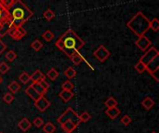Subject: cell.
Returning <instances> with one entry per match:
<instances>
[{
    "mask_svg": "<svg viewBox=\"0 0 159 133\" xmlns=\"http://www.w3.org/2000/svg\"><path fill=\"white\" fill-rule=\"evenodd\" d=\"M38 82H39V84L41 85V87H42L46 91L48 90V89H49V84L46 81V79H42V80L38 81Z\"/></svg>",
    "mask_w": 159,
    "mask_h": 133,
    "instance_id": "obj_39",
    "label": "cell"
},
{
    "mask_svg": "<svg viewBox=\"0 0 159 133\" xmlns=\"http://www.w3.org/2000/svg\"><path fill=\"white\" fill-rule=\"evenodd\" d=\"M120 110L117 108V106L116 107H111V108H107L105 111V114L107 115V117H109L112 120L116 119L119 115H120Z\"/></svg>",
    "mask_w": 159,
    "mask_h": 133,
    "instance_id": "obj_15",
    "label": "cell"
},
{
    "mask_svg": "<svg viewBox=\"0 0 159 133\" xmlns=\"http://www.w3.org/2000/svg\"><path fill=\"white\" fill-rule=\"evenodd\" d=\"M16 58H17V54L15 53L14 50H9L8 52L6 53V59L8 62H13Z\"/></svg>",
    "mask_w": 159,
    "mask_h": 133,
    "instance_id": "obj_35",
    "label": "cell"
},
{
    "mask_svg": "<svg viewBox=\"0 0 159 133\" xmlns=\"http://www.w3.org/2000/svg\"><path fill=\"white\" fill-rule=\"evenodd\" d=\"M104 104H105V106H106L107 108H111V107H116V106H117L118 103H117V101H116L115 98L110 97V98H108V99L105 101Z\"/></svg>",
    "mask_w": 159,
    "mask_h": 133,
    "instance_id": "obj_26",
    "label": "cell"
},
{
    "mask_svg": "<svg viewBox=\"0 0 159 133\" xmlns=\"http://www.w3.org/2000/svg\"><path fill=\"white\" fill-rule=\"evenodd\" d=\"M149 29H152L154 32H157L159 30V21L158 19L155 18L149 22Z\"/></svg>",
    "mask_w": 159,
    "mask_h": 133,
    "instance_id": "obj_24",
    "label": "cell"
},
{
    "mask_svg": "<svg viewBox=\"0 0 159 133\" xmlns=\"http://www.w3.org/2000/svg\"><path fill=\"white\" fill-rule=\"evenodd\" d=\"M58 123L61 125L62 124L63 122L65 121H73L77 127L80 125V119H79V117L77 115V113L72 108V107H68L57 119Z\"/></svg>",
    "mask_w": 159,
    "mask_h": 133,
    "instance_id": "obj_4",
    "label": "cell"
},
{
    "mask_svg": "<svg viewBox=\"0 0 159 133\" xmlns=\"http://www.w3.org/2000/svg\"><path fill=\"white\" fill-rule=\"evenodd\" d=\"M33 124H34V126L35 128H40V127H42L44 125V120H43L42 117H35Z\"/></svg>",
    "mask_w": 159,
    "mask_h": 133,
    "instance_id": "obj_36",
    "label": "cell"
},
{
    "mask_svg": "<svg viewBox=\"0 0 159 133\" xmlns=\"http://www.w3.org/2000/svg\"><path fill=\"white\" fill-rule=\"evenodd\" d=\"M18 127L20 129V131H22L23 132H26V131H28L30 129H31V127H32V123L29 121V119L28 118H26V117H23L19 123H18Z\"/></svg>",
    "mask_w": 159,
    "mask_h": 133,
    "instance_id": "obj_13",
    "label": "cell"
},
{
    "mask_svg": "<svg viewBox=\"0 0 159 133\" xmlns=\"http://www.w3.org/2000/svg\"><path fill=\"white\" fill-rule=\"evenodd\" d=\"M78 117H79V119H80V122L82 123H86V122H88V121H89V119L91 118V116H90V114L89 113H88V112H83L81 115H78Z\"/></svg>",
    "mask_w": 159,
    "mask_h": 133,
    "instance_id": "obj_30",
    "label": "cell"
},
{
    "mask_svg": "<svg viewBox=\"0 0 159 133\" xmlns=\"http://www.w3.org/2000/svg\"><path fill=\"white\" fill-rule=\"evenodd\" d=\"M70 59L72 61V62L75 65H79L82 62L86 61L85 58L82 56V54L77 50V51H75L71 56H70Z\"/></svg>",
    "mask_w": 159,
    "mask_h": 133,
    "instance_id": "obj_12",
    "label": "cell"
},
{
    "mask_svg": "<svg viewBox=\"0 0 159 133\" xmlns=\"http://www.w3.org/2000/svg\"><path fill=\"white\" fill-rule=\"evenodd\" d=\"M3 101L7 103V104H10L13 101H14V96L11 92H7L4 96H3Z\"/></svg>",
    "mask_w": 159,
    "mask_h": 133,
    "instance_id": "obj_33",
    "label": "cell"
},
{
    "mask_svg": "<svg viewBox=\"0 0 159 133\" xmlns=\"http://www.w3.org/2000/svg\"><path fill=\"white\" fill-rule=\"evenodd\" d=\"M42 127H43V131L45 133H54L56 131V127L51 122H48L44 124Z\"/></svg>",
    "mask_w": 159,
    "mask_h": 133,
    "instance_id": "obj_19",
    "label": "cell"
},
{
    "mask_svg": "<svg viewBox=\"0 0 159 133\" xmlns=\"http://www.w3.org/2000/svg\"><path fill=\"white\" fill-rule=\"evenodd\" d=\"M74 92L72 90H65V89H62L60 93H59V97L65 103H68L70 100L73 99L74 97Z\"/></svg>",
    "mask_w": 159,
    "mask_h": 133,
    "instance_id": "obj_14",
    "label": "cell"
},
{
    "mask_svg": "<svg viewBox=\"0 0 159 133\" xmlns=\"http://www.w3.org/2000/svg\"><path fill=\"white\" fill-rule=\"evenodd\" d=\"M25 93H26V94H27V95H28V96H29V97H30L34 102H35V101H36L37 99H39V97L41 96V95H40V94H39V93H38V92H37V91H36V90H35V89H34L31 85H30L28 88H26V89H25Z\"/></svg>",
    "mask_w": 159,
    "mask_h": 133,
    "instance_id": "obj_16",
    "label": "cell"
},
{
    "mask_svg": "<svg viewBox=\"0 0 159 133\" xmlns=\"http://www.w3.org/2000/svg\"><path fill=\"white\" fill-rule=\"evenodd\" d=\"M42 38H43L45 41L49 42V41H51V40L54 38V34H53L50 30H47V31H45V32L42 34Z\"/></svg>",
    "mask_w": 159,
    "mask_h": 133,
    "instance_id": "obj_25",
    "label": "cell"
},
{
    "mask_svg": "<svg viewBox=\"0 0 159 133\" xmlns=\"http://www.w3.org/2000/svg\"><path fill=\"white\" fill-rule=\"evenodd\" d=\"M59 76H60L59 72H58L56 69H54V68L49 69V70H48V72L47 73V76H48L50 80H52V81L56 80V79L59 77Z\"/></svg>",
    "mask_w": 159,
    "mask_h": 133,
    "instance_id": "obj_21",
    "label": "cell"
},
{
    "mask_svg": "<svg viewBox=\"0 0 159 133\" xmlns=\"http://www.w3.org/2000/svg\"><path fill=\"white\" fill-rule=\"evenodd\" d=\"M2 82H3V77H2V76H0V84H1Z\"/></svg>",
    "mask_w": 159,
    "mask_h": 133,
    "instance_id": "obj_42",
    "label": "cell"
},
{
    "mask_svg": "<svg viewBox=\"0 0 159 133\" xmlns=\"http://www.w3.org/2000/svg\"><path fill=\"white\" fill-rule=\"evenodd\" d=\"M134 68H135V70H136L139 74H143V73H144V72L146 71V65L143 64V63L142 62H140V61L135 64Z\"/></svg>",
    "mask_w": 159,
    "mask_h": 133,
    "instance_id": "obj_28",
    "label": "cell"
},
{
    "mask_svg": "<svg viewBox=\"0 0 159 133\" xmlns=\"http://www.w3.org/2000/svg\"><path fill=\"white\" fill-rule=\"evenodd\" d=\"M158 57L159 52L158 50H157V48H155V47H152V48H149L148 50L144 51V54L140 58L139 61L142 62L143 64H145L146 67H147V66H148L150 63H152L155 60L158 59Z\"/></svg>",
    "mask_w": 159,
    "mask_h": 133,
    "instance_id": "obj_5",
    "label": "cell"
},
{
    "mask_svg": "<svg viewBox=\"0 0 159 133\" xmlns=\"http://www.w3.org/2000/svg\"><path fill=\"white\" fill-rule=\"evenodd\" d=\"M120 122H121L123 125H125V126H129V125L131 123V118H130L129 116L126 115V116H124V117H122V119L120 120Z\"/></svg>",
    "mask_w": 159,
    "mask_h": 133,
    "instance_id": "obj_38",
    "label": "cell"
},
{
    "mask_svg": "<svg viewBox=\"0 0 159 133\" xmlns=\"http://www.w3.org/2000/svg\"><path fill=\"white\" fill-rule=\"evenodd\" d=\"M8 70H9V66L5 62H0V73L4 75L7 72H8Z\"/></svg>",
    "mask_w": 159,
    "mask_h": 133,
    "instance_id": "obj_37",
    "label": "cell"
},
{
    "mask_svg": "<svg viewBox=\"0 0 159 133\" xmlns=\"http://www.w3.org/2000/svg\"><path fill=\"white\" fill-rule=\"evenodd\" d=\"M0 22L7 23V24H10L11 23L7 8L3 4H1V3H0Z\"/></svg>",
    "mask_w": 159,
    "mask_h": 133,
    "instance_id": "obj_10",
    "label": "cell"
},
{
    "mask_svg": "<svg viewBox=\"0 0 159 133\" xmlns=\"http://www.w3.org/2000/svg\"><path fill=\"white\" fill-rule=\"evenodd\" d=\"M142 105L143 108H145L146 110H150L155 106V101L151 98V97H146L143 100L142 102Z\"/></svg>",
    "mask_w": 159,
    "mask_h": 133,
    "instance_id": "obj_18",
    "label": "cell"
},
{
    "mask_svg": "<svg viewBox=\"0 0 159 133\" xmlns=\"http://www.w3.org/2000/svg\"><path fill=\"white\" fill-rule=\"evenodd\" d=\"M7 34H9L10 37H12L14 40H20L27 34V32L22 28V26H15L10 24Z\"/></svg>",
    "mask_w": 159,
    "mask_h": 133,
    "instance_id": "obj_6",
    "label": "cell"
},
{
    "mask_svg": "<svg viewBox=\"0 0 159 133\" xmlns=\"http://www.w3.org/2000/svg\"><path fill=\"white\" fill-rule=\"evenodd\" d=\"M34 106L39 112L43 113L50 106V103L45 96H40L39 99L34 102Z\"/></svg>",
    "mask_w": 159,
    "mask_h": 133,
    "instance_id": "obj_9",
    "label": "cell"
},
{
    "mask_svg": "<svg viewBox=\"0 0 159 133\" xmlns=\"http://www.w3.org/2000/svg\"><path fill=\"white\" fill-rule=\"evenodd\" d=\"M74 88H75V85L70 80L64 81L61 85V89H65V90H72V89H74Z\"/></svg>",
    "mask_w": 159,
    "mask_h": 133,
    "instance_id": "obj_34",
    "label": "cell"
},
{
    "mask_svg": "<svg viewBox=\"0 0 159 133\" xmlns=\"http://www.w3.org/2000/svg\"><path fill=\"white\" fill-rule=\"evenodd\" d=\"M94 57L101 62H104L111 55V52L103 46V45H101L93 53Z\"/></svg>",
    "mask_w": 159,
    "mask_h": 133,
    "instance_id": "obj_7",
    "label": "cell"
},
{
    "mask_svg": "<svg viewBox=\"0 0 159 133\" xmlns=\"http://www.w3.org/2000/svg\"><path fill=\"white\" fill-rule=\"evenodd\" d=\"M30 77H31V80L33 82H38L42 79H46V76L40 70H35L33 73V75L30 76Z\"/></svg>",
    "mask_w": 159,
    "mask_h": 133,
    "instance_id": "obj_17",
    "label": "cell"
},
{
    "mask_svg": "<svg viewBox=\"0 0 159 133\" xmlns=\"http://www.w3.org/2000/svg\"><path fill=\"white\" fill-rule=\"evenodd\" d=\"M10 24H7V23L0 22V37H3V36H5L7 34V29H8V27H9Z\"/></svg>",
    "mask_w": 159,
    "mask_h": 133,
    "instance_id": "obj_31",
    "label": "cell"
},
{
    "mask_svg": "<svg viewBox=\"0 0 159 133\" xmlns=\"http://www.w3.org/2000/svg\"><path fill=\"white\" fill-rule=\"evenodd\" d=\"M139 38L135 41V45L142 50V51H146L152 45V41L144 34V35H141L138 36Z\"/></svg>",
    "mask_w": 159,
    "mask_h": 133,
    "instance_id": "obj_8",
    "label": "cell"
},
{
    "mask_svg": "<svg viewBox=\"0 0 159 133\" xmlns=\"http://www.w3.org/2000/svg\"><path fill=\"white\" fill-rule=\"evenodd\" d=\"M31 48L35 50V51H39L42 48H43V44L40 40L38 39H35L34 41H33V43L31 44Z\"/></svg>",
    "mask_w": 159,
    "mask_h": 133,
    "instance_id": "obj_29",
    "label": "cell"
},
{
    "mask_svg": "<svg viewBox=\"0 0 159 133\" xmlns=\"http://www.w3.org/2000/svg\"><path fill=\"white\" fill-rule=\"evenodd\" d=\"M76 75V71L73 68V67H68L65 71H64V76L70 80L72 78H74Z\"/></svg>",
    "mask_w": 159,
    "mask_h": 133,
    "instance_id": "obj_23",
    "label": "cell"
},
{
    "mask_svg": "<svg viewBox=\"0 0 159 133\" xmlns=\"http://www.w3.org/2000/svg\"><path fill=\"white\" fill-rule=\"evenodd\" d=\"M6 48H7V45L3 41H1V39H0V55L6 50Z\"/></svg>",
    "mask_w": 159,
    "mask_h": 133,
    "instance_id": "obj_41",
    "label": "cell"
},
{
    "mask_svg": "<svg viewBox=\"0 0 159 133\" xmlns=\"http://www.w3.org/2000/svg\"><path fill=\"white\" fill-rule=\"evenodd\" d=\"M61 128L65 133H72L77 128V126L73 121H65L61 124Z\"/></svg>",
    "mask_w": 159,
    "mask_h": 133,
    "instance_id": "obj_11",
    "label": "cell"
},
{
    "mask_svg": "<svg viewBox=\"0 0 159 133\" xmlns=\"http://www.w3.org/2000/svg\"><path fill=\"white\" fill-rule=\"evenodd\" d=\"M7 8L11 24L15 26H22L34 15L33 11L21 0H15Z\"/></svg>",
    "mask_w": 159,
    "mask_h": 133,
    "instance_id": "obj_2",
    "label": "cell"
},
{
    "mask_svg": "<svg viewBox=\"0 0 159 133\" xmlns=\"http://www.w3.org/2000/svg\"><path fill=\"white\" fill-rule=\"evenodd\" d=\"M43 16H44V18H45L48 21H51V20L55 17V13H54L50 8H48V9H47V10L43 13Z\"/></svg>",
    "mask_w": 159,
    "mask_h": 133,
    "instance_id": "obj_32",
    "label": "cell"
},
{
    "mask_svg": "<svg viewBox=\"0 0 159 133\" xmlns=\"http://www.w3.org/2000/svg\"><path fill=\"white\" fill-rule=\"evenodd\" d=\"M151 133H157V131H152Z\"/></svg>",
    "mask_w": 159,
    "mask_h": 133,
    "instance_id": "obj_43",
    "label": "cell"
},
{
    "mask_svg": "<svg viewBox=\"0 0 159 133\" xmlns=\"http://www.w3.org/2000/svg\"><path fill=\"white\" fill-rule=\"evenodd\" d=\"M15 0H0V3L3 4L6 7H8Z\"/></svg>",
    "mask_w": 159,
    "mask_h": 133,
    "instance_id": "obj_40",
    "label": "cell"
},
{
    "mask_svg": "<svg viewBox=\"0 0 159 133\" xmlns=\"http://www.w3.org/2000/svg\"><path fill=\"white\" fill-rule=\"evenodd\" d=\"M19 79H20V81L22 84H27V83H29V82L31 81L30 75L27 74V73H25V72H23V73H21V74L20 75Z\"/></svg>",
    "mask_w": 159,
    "mask_h": 133,
    "instance_id": "obj_27",
    "label": "cell"
},
{
    "mask_svg": "<svg viewBox=\"0 0 159 133\" xmlns=\"http://www.w3.org/2000/svg\"><path fill=\"white\" fill-rule=\"evenodd\" d=\"M0 133H3V132H0Z\"/></svg>",
    "mask_w": 159,
    "mask_h": 133,
    "instance_id": "obj_44",
    "label": "cell"
},
{
    "mask_svg": "<svg viewBox=\"0 0 159 133\" xmlns=\"http://www.w3.org/2000/svg\"><path fill=\"white\" fill-rule=\"evenodd\" d=\"M150 20L143 13L137 12L129 21L127 22V27L137 36L144 35L149 30Z\"/></svg>",
    "mask_w": 159,
    "mask_h": 133,
    "instance_id": "obj_3",
    "label": "cell"
},
{
    "mask_svg": "<svg viewBox=\"0 0 159 133\" xmlns=\"http://www.w3.org/2000/svg\"><path fill=\"white\" fill-rule=\"evenodd\" d=\"M7 89L10 90V92H11L12 94H16V93H18V91L20 89V84H19L18 82L12 81V82L7 86Z\"/></svg>",
    "mask_w": 159,
    "mask_h": 133,
    "instance_id": "obj_20",
    "label": "cell"
},
{
    "mask_svg": "<svg viewBox=\"0 0 159 133\" xmlns=\"http://www.w3.org/2000/svg\"><path fill=\"white\" fill-rule=\"evenodd\" d=\"M56 47L70 57L75 51L79 50L85 45V41L72 29L63 33L56 41Z\"/></svg>",
    "mask_w": 159,
    "mask_h": 133,
    "instance_id": "obj_1",
    "label": "cell"
},
{
    "mask_svg": "<svg viewBox=\"0 0 159 133\" xmlns=\"http://www.w3.org/2000/svg\"><path fill=\"white\" fill-rule=\"evenodd\" d=\"M31 86L41 95V96H44L48 91H46L42 87H41V85L39 84V82H33L32 84H31Z\"/></svg>",
    "mask_w": 159,
    "mask_h": 133,
    "instance_id": "obj_22",
    "label": "cell"
}]
</instances>
